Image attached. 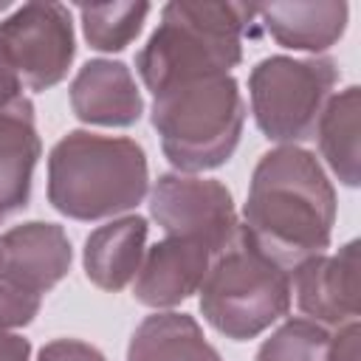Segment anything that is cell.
I'll return each instance as SVG.
<instances>
[{"mask_svg":"<svg viewBox=\"0 0 361 361\" xmlns=\"http://www.w3.org/2000/svg\"><path fill=\"white\" fill-rule=\"evenodd\" d=\"M336 220V192L316 155L299 147H279L259 158L248 203L245 237L279 268L322 254Z\"/></svg>","mask_w":361,"mask_h":361,"instance_id":"cell-1","label":"cell"},{"mask_svg":"<svg viewBox=\"0 0 361 361\" xmlns=\"http://www.w3.org/2000/svg\"><path fill=\"white\" fill-rule=\"evenodd\" d=\"M251 20V3H169L135 56L144 85L155 96L178 82L228 73L243 56V34Z\"/></svg>","mask_w":361,"mask_h":361,"instance_id":"cell-2","label":"cell"},{"mask_svg":"<svg viewBox=\"0 0 361 361\" xmlns=\"http://www.w3.org/2000/svg\"><path fill=\"white\" fill-rule=\"evenodd\" d=\"M147 192V158L133 138L68 133L48 158V197L76 220L133 209Z\"/></svg>","mask_w":361,"mask_h":361,"instance_id":"cell-3","label":"cell"},{"mask_svg":"<svg viewBox=\"0 0 361 361\" xmlns=\"http://www.w3.org/2000/svg\"><path fill=\"white\" fill-rule=\"evenodd\" d=\"M245 104L228 73L169 85L155 93L152 127L166 158L183 172L220 166L234 152Z\"/></svg>","mask_w":361,"mask_h":361,"instance_id":"cell-4","label":"cell"},{"mask_svg":"<svg viewBox=\"0 0 361 361\" xmlns=\"http://www.w3.org/2000/svg\"><path fill=\"white\" fill-rule=\"evenodd\" d=\"M290 307V274L265 257L243 231L214 257L200 285V310L228 338H254Z\"/></svg>","mask_w":361,"mask_h":361,"instance_id":"cell-5","label":"cell"},{"mask_svg":"<svg viewBox=\"0 0 361 361\" xmlns=\"http://www.w3.org/2000/svg\"><path fill=\"white\" fill-rule=\"evenodd\" d=\"M333 85V59H262L248 79L251 107L259 130L274 141L310 138Z\"/></svg>","mask_w":361,"mask_h":361,"instance_id":"cell-6","label":"cell"},{"mask_svg":"<svg viewBox=\"0 0 361 361\" xmlns=\"http://www.w3.org/2000/svg\"><path fill=\"white\" fill-rule=\"evenodd\" d=\"M0 56L23 87L56 85L73 59L71 14L59 3H25L0 23Z\"/></svg>","mask_w":361,"mask_h":361,"instance_id":"cell-7","label":"cell"},{"mask_svg":"<svg viewBox=\"0 0 361 361\" xmlns=\"http://www.w3.org/2000/svg\"><path fill=\"white\" fill-rule=\"evenodd\" d=\"M149 209L166 237L195 240L206 245L212 257L223 254L240 231L231 192L212 178L161 175L152 189Z\"/></svg>","mask_w":361,"mask_h":361,"instance_id":"cell-8","label":"cell"},{"mask_svg":"<svg viewBox=\"0 0 361 361\" xmlns=\"http://www.w3.org/2000/svg\"><path fill=\"white\" fill-rule=\"evenodd\" d=\"M293 288L302 313L322 324H347L361 313L358 243H347L336 257H310L293 268Z\"/></svg>","mask_w":361,"mask_h":361,"instance_id":"cell-9","label":"cell"},{"mask_svg":"<svg viewBox=\"0 0 361 361\" xmlns=\"http://www.w3.org/2000/svg\"><path fill=\"white\" fill-rule=\"evenodd\" d=\"M71 268V243L56 223H23L0 237V279L42 296Z\"/></svg>","mask_w":361,"mask_h":361,"instance_id":"cell-10","label":"cell"},{"mask_svg":"<svg viewBox=\"0 0 361 361\" xmlns=\"http://www.w3.org/2000/svg\"><path fill=\"white\" fill-rule=\"evenodd\" d=\"M212 259L214 257L206 245L195 240L166 237L155 243L141 259L133 293L149 307H172L200 290Z\"/></svg>","mask_w":361,"mask_h":361,"instance_id":"cell-11","label":"cell"},{"mask_svg":"<svg viewBox=\"0 0 361 361\" xmlns=\"http://www.w3.org/2000/svg\"><path fill=\"white\" fill-rule=\"evenodd\" d=\"M71 104L82 121L107 127H127L138 121L144 110L133 73L121 62L110 59H93L76 73L71 85Z\"/></svg>","mask_w":361,"mask_h":361,"instance_id":"cell-12","label":"cell"},{"mask_svg":"<svg viewBox=\"0 0 361 361\" xmlns=\"http://www.w3.org/2000/svg\"><path fill=\"white\" fill-rule=\"evenodd\" d=\"M254 17L265 31L285 48L324 51L347 25V3L316 0V3H251Z\"/></svg>","mask_w":361,"mask_h":361,"instance_id":"cell-13","label":"cell"},{"mask_svg":"<svg viewBox=\"0 0 361 361\" xmlns=\"http://www.w3.org/2000/svg\"><path fill=\"white\" fill-rule=\"evenodd\" d=\"M39 135L28 99L0 110V220L20 212L31 195Z\"/></svg>","mask_w":361,"mask_h":361,"instance_id":"cell-14","label":"cell"},{"mask_svg":"<svg viewBox=\"0 0 361 361\" xmlns=\"http://www.w3.org/2000/svg\"><path fill=\"white\" fill-rule=\"evenodd\" d=\"M147 240L144 217H121L99 226L85 243V274L102 290H121L141 268Z\"/></svg>","mask_w":361,"mask_h":361,"instance_id":"cell-15","label":"cell"},{"mask_svg":"<svg viewBox=\"0 0 361 361\" xmlns=\"http://www.w3.org/2000/svg\"><path fill=\"white\" fill-rule=\"evenodd\" d=\"M127 361H220V355L192 316L155 313L133 333Z\"/></svg>","mask_w":361,"mask_h":361,"instance_id":"cell-16","label":"cell"},{"mask_svg":"<svg viewBox=\"0 0 361 361\" xmlns=\"http://www.w3.org/2000/svg\"><path fill=\"white\" fill-rule=\"evenodd\" d=\"M358 113L361 93L353 85L344 93L333 96L316 121L322 155L347 186L358 183Z\"/></svg>","mask_w":361,"mask_h":361,"instance_id":"cell-17","label":"cell"},{"mask_svg":"<svg viewBox=\"0 0 361 361\" xmlns=\"http://www.w3.org/2000/svg\"><path fill=\"white\" fill-rule=\"evenodd\" d=\"M85 37L99 51H121L141 31L149 6L147 3H107V6H79Z\"/></svg>","mask_w":361,"mask_h":361,"instance_id":"cell-18","label":"cell"},{"mask_svg":"<svg viewBox=\"0 0 361 361\" xmlns=\"http://www.w3.org/2000/svg\"><path fill=\"white\" fill-rule=\"evenodd\" d=\"M327 344L330 336L322 324L290 319L262 341L254 361H327Z\"/></svg>","mask_w":361,"mask_h":361,"instance_id":"cell-19","label":"cell"},{"mask_svg":"<svg viewBox=\"0 0 361 361\" xmlns=\"http://www.w3.org/2000/svg\"><path fill=\"white\" fill-rule=\"evenodd\" d=\"M39 310V296L0 279V330L28 324Z\"/></svg>","mask_w":361,"mask_h":361,"instance_id":"cell-20","label":"cell"},{"mask_svg":"<svg viewBox=\"0 0 361 361\" xmlns=\"http://www.w3.org/2000/svg\"><path fill=\"white\" fill-rule=\"evenodd\" d=\"M39 361H104V355L85 341L56 338L39 350Z\"/></svg>","mask_w":361,"mask_h":361,"instance_id":"cell-21","label":"cell"},{"mask_svg":"<svg viewBox=\"0 0 361 361\" xmlns=\"http://www.w3.org/2000/svg\"><path fill=\"white\" fill-rule=\"evenodd\" d=\"M358 322H347L327 344V361H358Z\"/></svg>","mask_w":361,"mask_h":361,"instance_id":"cell-22","label":"cell"},{"mask_svg":"<svg viewBox=\"0 0 361 361\" xmlns=\"http://www.w3.org/2000/svg\"><path fill=\"white\" fill-rule=\"evenodd\" d=\"M23 99H25V96H23L20 79L14 76V71H11V68L6 65V59L0 56V110L17 104V102H23Z\"/></svg>","mask_w":361,"mask_h":361,"instance_id":"cell-23","label":"cell"},{"mask_svg":"<svg viewBox=\"0 0 361 361\" xmlns=\"http://www.w3.org/2000/svg\"><path fill=\"white\" fill-rule=\"evenodd\" d=\"M28 353H31L28 338L0 330V361H28Z\"/></svg>","mask_w":361,"mask_h":361,"instance_id":"cell-24","label":"cell"},{"mask_svg":"<svg viewBox=\"0 0 361 361\" xmlns=\"http://www.w3.org/2000/svg\"><path fill=\"white\" fill-rule=\"evenodd\" d=\"M3 8H8V3H0V11H3Z\"/></svg>","mask_w":361,"mask_h":361,"instance_id":"cell-25","label":"cell"}]
</instances>
